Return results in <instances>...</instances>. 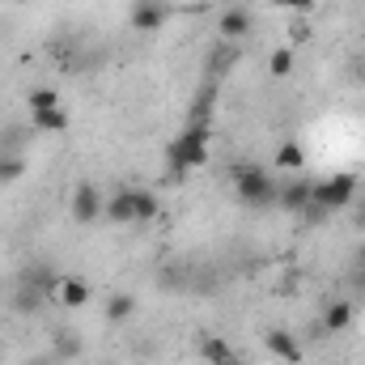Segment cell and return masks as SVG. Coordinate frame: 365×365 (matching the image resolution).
<instances>
[{
    "instance_id": "obj_1",
    "label": "cell",
    "mask_w": 365,
    "mask_h": 365,
    "mask_svg": "<svg viewBox=\"0 0 365 365\" xmlns=\"http://www.w3.org/2000/svg\"><path fill=\"white\" fill-rule=\"evenodd\" d=\"M353 195H357V179H353V175H331V179L314 182V195H310L306 217H310V221H327V212L349 208Z\"/></svg>"
},
{
    "instance_id": "obj_2",
    "label": "cell",
    "mask_w": 365,
    "mask_h": 365,
    "mask_svg": "<svg viewBox=\"0 0 365 365\" xmlns=\"http://www.w3.org/2000/svg\"><path fill=\"white\" fill-rule=\"evenodd\" d=\"M276 187H280V182H276L264 166H238V175H234V191H238V200L251 204V208H272L276 204Z\"/></svg>"
},
{
    "instance_id": "obj_3",
    "label": "cell",
    "mask_w": 365,
    "mask_h": 365,
    "mask_svg": "<svg viewBox=\"0 0 365 365\" xmlns=\"http://www.w3.org/2000/svg\"><path fill=\"white\" fill-rule=\"evenodd\" d=\"M208 162V128H182L170 145V170L175 175H187L191 166H204Z\"/></svg>"
},
{
    "instance_id": "obj_4",
    "label": "cell",
    "mask_w": 365,
    "mask_h": 365,
    "mask_svg": "<svg viewBox=\"0 0 365 365\" xmlns=\"http://www.w3.org/2000/svg\"><path fill=\"white\" fill-rule=\"evenodd\" d=\"M102 217H106V204H102L98 187H93V182H77V191H73V221L93 225V221H102Z\"/></svg>"
},
{
    "instance_id": "obj_5",
    "label": "cell",
    "mask_w": 365,
    "mask_h": 365,
    "mask_svg": "<svg viewBox=\"0 0 365 365\" xmlns=\"http://www.w3.org/2000/svg\"><path fill=\"white\" fill-rule=\"evenodd\" d=\"M251 30H255V17H251V9H242V4H234V9H225V13L217 17V34H221L225 43H242V38H251Z\"/></svg>"
},
{
    "instance_id": "obj_6",
    "label": "cell",
    "mask_w": 365,
    "mask_h": 365,
    "mask_svg": "<svg viewBox=\"0 0 365 365\" xmlns=\"http://www.w3.org/2000/svg\"><path fill=\"white\" fill-rule=\"evenodd\" d=\"M310 195H314V182L306 179H280V187H276V208H284V212H306L310 208Z\"/></svg>"
},
{
    "instance_id": "obj_7",
    "label": "cell",
    "mask_w": 365,
    "mask_h": 365,
    "mask_svg": "<svg viewBox=\"0 0 365 365\" xmlns=\"http://www.w3.org/2000/svg\"><path fill=\"white\" fill-rule=\"evenodd\" d=\"M106 217L115 225H136V187H115L106 200Z\"/></svg>"
},
{
    "instance_id": "obj_8",
    "label": "cell",
    "mask_w": 365,
    "mask_h": 365,
    "mask_svg": "<svg viewBox=\"0 0 365 365\" xmlns=\"http://www.w3.org/2000/svg\"><path fill=\"white\" fill-rule=\"evenodd\" d=\"M264 344H268V353H272V357H280V361H289V365L302 361V340H297L293 331H284V327L268 331V336H264Z\"/></svg>"
},
{
    "instance_id": "obj_9",
    "label": "cell",
    "mask_w": 365,
    "mask_h": 365,
    "mask_svg": "<svg viewBox=\"0 0 365 365\" xmlns=\"http://www.w3.org/2000/svg\"><path fill=\"white\" fill-rule=\"evenodd\" d=\"M170 4L166 0H136V9H132V26L136 30H158L170 13H166Z\"/></svg>"
},
{
    "instance_id": "obj_10",
    "label": "cell",
    "mask_w": 365,
    "mask_h": 365,
    "mask_svg": "<svg viewBox=\"0 0 365 365\" xmlns=\"http://www.w3.org/2000/svg\"><path fill=\"white\" fill-rule=\"evenodd\" d=\"M56 302H60L64 310H77V306H86V302H90V284H86L81 276H60Z\"/></svg>"
},
{
    "instance_id": "obj_11",
    "label": "cell",
    "mask_w": 365,
    "mask_h": 365,
    "mask_svg": "<svg viewBox=\"0 0 365 365\" xmlns=\"http://www.w3.org/2000/svg\"><path fill=\"white\" fill-rule=\"evenodd\" d=\"M353 314H357V310H353V302H344V297H340V302H331V306L323 310V323H319V327H323L327 336H340V331H349V327H353Z\"/></svg>"
},
{
    "instance_id": "obj_12",
    "label": "cell",
    "mask_w": 365,
    "mask_h": 365,
    "mask_svg": "<svg viewBox=\"0 0 365 365\" xmlns=\"http://www.w3.org/2000/svg\"><path fill=\"white\" fill-rule=\"evenodd\" d=\"M9 306H13V314H38V310L47 306V297H43L38 289H30V284H17V280H13Z\"/></svg>"
},
{
    "instance_id": "obj_13",
    "label": "cell",
    "mask_w": 365,
    "mask_h": 365,
    "mask_svg": "<svg viewBox=\"0 0 365 365\" xmlns=\"http://www.w3.org/2000/svg\"><path fill=\"white\" fill-rule=\"evenodd\" d=\"M30 128H34V132H64V128H68V110H64V106L30 110Z\"/></svg>"
},
{
    "instance_id": "obj_14",
    "label": "cell",
    "mask_w": 365,
    "mask_h": 365,
    "mask_svg": "<svg viewBox=\"0 0 365 365\" xmlns=\"http://www.w3.org/2000/svg\"><path fill=\"white\" fill-rule=\"evenodd\" d=\"M51 353H56L60 361H73V357L81 353V336H77V331H56V340H51Z\"/></svg>"
},
{
    "instance_id": "obj_15",
    "label": "cell",
    "mask_w": 365,
    "mask_h": 365,
    "mask_svg": "<svg viewBox=\"0 0 365 365\" xmlns=\"http://www.w3.org/2000/svg\"><path fill=\"white\" fill-rule=\"evenodd\" d=\"M204 361L208 365H234V349H230L221 336H208V340H204Z\"/></svg>"
},
{
    "instance_id": "obj_16",
    "label": "cell",
    "mask_w": 365,
    "mask_h": 365,
    "mask_svg": "<svg viewBox=\"0 0 365 365\" xmlns=\"http://www.w3.org/2000/svg\"><path fill=\"white\" fill-rule=\"evenodd\" d=\"M132 314H136V302H132L128 293H115V297L106 302V319H110V323H128Z\"/></svg>"
},
{
    "instance_id": "obj_17",
    "label": "cell",
    "mask_w": 365,
    "mask_h": 365,
    "mask_svg": "<svg viewBox=\"0 0 365 365\" xmlns=\"http://www.w3.org/2000/svg\"><path fill=\"white\" fill-rule=\"evenodd\" d=\"M158 212H162L158 195H153V191H145V187H136V225H140V221H153Z\"/></svg>"
},
{
    "instance_id": "obj_18",
    "label": "cell",
    "mask_w": 365,
    "mask_h": 365,
    "mask_svg": "<svg viewBox=\"0 0 365 365\" xmlns=\"http://www.w3.org/2000/svg\"><path fill=\"white\" fill-rule=\"evenodd\" d=\"M276 166L297 175V170L306 166V153H302V145H280V153H276Z\"/></svg>"
},
{
    "instance_id": "obj_19",
    "label": "cell",
    "mask_w": 365,
    "mask_h": 365,
    "mask_svg": "<svg viewBox=\"0 0 365 365\" xmlns=\"http://www.w3.org/2000/svg\"><path fill=\"white\" fill-rule=\"evenodd\" d=\"M26 175V166H21V158L17 153H0V187H9V182H17Z\"/></svg>"
},
{
    "instance_id": "obj_20",
    "label": "cell",
    "mask_w": 365,
    "mask_h": 365,
    "mask_svg": "<svg viewBox=\"0 0 365 365\" xmlns=\"http://www.w3.org/2000/svg\"><path fill=\"white\" fill-rule=\"evenodd\" d=\"M268 73H272L276 81L293 73V51H289V47H276L272 56H268Z\"/></svg>"
},
{
    "instance_id": "obj_21",
    "label": "cell",
    "mask_w": 365,
    "mask_h": 365,
    "mask_svg": "<svg viewBox=\"0 0 365 365\" xmlns=\"http://www.w3.org/2000/svg\"><path fill=\"white\" fill-rule=\"evenodd\" d=\"M43 106H60L51 90H34V93H30V110H43Z\"/></svg>"
},
{
    "instance_id": "obj_22",
    "label": "cell",
    "mask_w": 365,
    "mask_h": 365,
    "mask_svg": "<svg viewBox=\"0 0 365 365\" xmlns=\"http://www.w3.org/2000/svg\"><path fill=\"white\" fill-rule=\"evenodd\" d=\"M272 4H280V9H297V13H302V9H314L319 0H272Z\"/></svg>"
},
{
    "instance_id": "obj_23",
    "label": "cell",
    "mask_w": 365,
    "mask_h": 365,
    "mask_svg": "<svg viewBox=\"0 0 365 365\" xmlns=\"http://www.w3.org/2000/svg\"><path fill=\"white\" fill-rule=\"evenodd\" d=\"M26 365H60V357H56V353L47 349V353H34V357H30Z\"/></svg>"
},
{
    "instance_id": "obj_24",
    "label": "cell",
    "mask_w": 365,
    "mask_h": 365,
    "mask_svg": "<svg viewBox=\"0 0 365 365\" xmlns=\"http://www.w3.org/2000/svg\"><path fill=\"white\" fill-rule=\"evenodd\" d=\"M353 221H357V225H361V230H365V208H361V212H357V217H353Z\"/></svg>"
},
{
    "instance_id": "obj_25",
    "label": "cell",
    "mask_w": 365,
    "mask_h": 365,
    "mask_svg": "<svg viewBox=\"0 0 365 365\" xmlns=\"http://www.w3.org/2000/svg\"><path fill=\"white\" fill-rule=\"evenodd\" d=\"M357 264H361V268H365V242H361V255H357Z\"/></svg>"
},
{
    "instance_id": "obj_26",
    "label": "cell",
    "mask_w": 365,
    "mask_h": 365,
    "mask_svg": "<svg viewBox=\"0 0 365 365\" xmlns=\"http://www.w3.org/2000/svg\"><path fill=\"white\" fill-rule=\"evenodd\" d=\"M166 4H187V0H166Z\"/></svg>"
}]
</instances>
